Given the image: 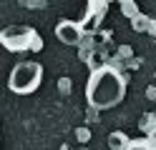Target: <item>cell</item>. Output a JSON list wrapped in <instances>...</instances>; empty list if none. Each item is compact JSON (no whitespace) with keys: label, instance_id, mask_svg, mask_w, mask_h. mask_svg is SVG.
Returning <instances> with one entry per match:
<instances>
[{"label":"cell","instance_id":"6da1fadb","mask_svg":"<svg viewBox=\"0 0 156 150\" xmlns=\"http://www.w3.org/2000/svg\"><path fill=\"white\" fill-rule=\"evenodd\" d=\"M126 95V80L116 68L106 65L103 70L91 73L86 83V100L93 110H108L116 108Z\"/></svg>","mask_w":156,"mask_h":150},{"label":"cell","instance_id":"7a4b0ae2","mask_svg":"<svg viewBox=\"0 0 156 150\" xmlns=\"http://www.w3.org/2000/svg\"><path fill=\"white\" fill-rule=\"evenodd\" d=\"M41 80H43V68H41V63H35V60H23V63H18V65L10 70L8 88H10L15 95H30V93L38 90Z\"/></svg>","mask_w":156,"mask_h":150},{"label":"cell","instance_id":"3957f363","mask_svg":"<svg viewBox=\"0 0 156 150\" xmlns=\"http://www.w3.org/2000/svg\"><path fill=\"white\" fill-rule=\"evenodd\" d=\"M0 43L10 53H23V50H41V38L30 25H8L0 33Z\"/></svg>","mask_w":156,"mask_h":150},{"label":"cell","instance_id":"277c9868","mask_svg":"<svg viewBox=\"0 0 156 150\" xmlns=\"http://www.w3.org/2000/svg\"><path fill=\"white\" fill-rule=\"evenodd\" d=\"M55 38L63 45H81L83 43V28L76 20H61L55 25Z\"/></svg>","mask_w":156,"mask_h":150},{"label":"cell","instance_id":"5b68a950","mask_svg":"<svg viewBox=\"0 0 156 150\" xmlns=\"http://www.w3.org/2000/svg\"><path fill=\"white\" fill-rule=\"evenodd\" d=\"M129 145H131V140H129L126 133H121V130H113L108 135V148L111 150H129Z\"/></svg>","mask_w":156,"mask_h":150},{"label":"cell","instance_id":"8992f818","mask_svg":"<svg viewBox=\"0 0 156 150\" xmlns=\"http://www.w3.org/2000/svg\"><path fill=\"white\" fill-rule=\"evenodd\" d=\"M133 30H139V33H141V30H151V33H154V30H156V25H154V20H151V18L139 15V18L133 20Z\"/></svg>","mask_w":156,"mask_h":150},{"label":"cell","instance_id":"52a82bcc","mask_svg":"<svg viewBox=\"0 0 156 150\" xmlns=\"http://www.w3.org/2000/svg\"><path fill=\"white\" fill-rule=\"evenodd\" d=\"M121 10H123V15H126V18H131V23L141 15V13H139V8H136V3H129V0H123V3H121Z\"/></svg>","mask_w":156,"mask_h":150},{"label":"cell","instance_id":"ba28073f","mask_svg":"<svg viewBox=\"0 0 156 150\" xmlns=\"http://www.w3.org/2000/svg\"><path fill=\"white\" fill-rule=\"evenodd\" d=\"M106 40H108V33H106V30H96V33L91 35V50L93 48H101Z\"/></svg>","mask_w":156,"mask_h":150},{"label":"cell","instance_id":"9c48e42d","mask_svg":"<svg viewBox=\"0 0 156 150\" xmlns=\"http://www.w3.org/2000/svg\"><path fill=\"white\" fill-rule=\"evenodd\" d=\"M154 118H156V115H149V113H146V115L141 118V123H139V128L144 130V133H149V135L156 130V125H154Z\"/></svg>","mask_w":156,"mask_h":150},{"label":"cell","instance_id":"30bf717a","mask_svg":"<svg viewBox=\"0 0 156 150\" xmlns=\"http://www.w3.org/2000/svg\"><path fill=\"white\" fill-rule=\"evenodd\" d=\"M129 150H154V145H151L149 138H141V140H131Z\"/></svg>","mask_w":156,"mask_h":150},{"label":"cell","instance_id":"8fae6325","mask_svg":"<svg viewBox=\"0 0 156 150\" xmlns=\"http://www.w3.org/2000/svg\"><path fill=\"white\" fill-rule=\"evenodd\" d=\"M149 140H151V145H154V150H156V130H154V133L149 135Z\"/></svg>","mask_w":156,"mask_h":150}]
</instances>
